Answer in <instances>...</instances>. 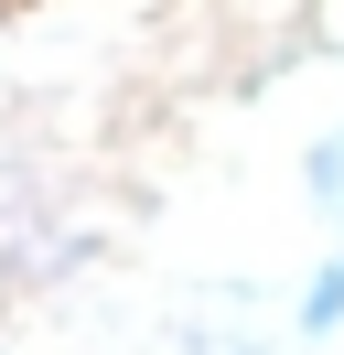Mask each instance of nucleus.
Wrapping results in <instances>:
<instances>
[{"mask_svg": "<svg viewBox=\"0 0 344 355\" xmlns=\"http://www.w3.org/2000/svg\"><path fill=\"white\" fill-rule=\"evenodd\" d=\"M312 194H344V140H334V151H312Z\"/></svg>", "mask_w": 344, "mask_h": 355, "instance_id": "2", "label": "nucleus"}, {"mask_svg": "<svg viewBox=\"0 0 344 355\" xmlns=\"http://www.w3.org/2000/svg\"><path fill=\"white\" fill-rule=\"evenodd\" d=\"M301 323H312V334H334V323H344V269H322V280H312V302H301Z\"/></svg>", "mask_w": 344, "mask_h": 355, "instance_id": "1", "label": "nucleus"}]
</instances>
